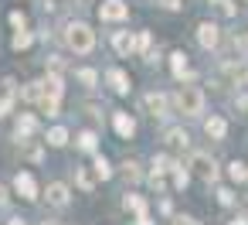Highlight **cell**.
<instances>
[{"mask_svg": "<svg viewBox=\"0 0 248 225\" xmlns=\"http://www.w3.org/2000/svg\"><path fill=\"white\" fill-rule=\"evenodd\" d=\"M65 45L75 52V55H89L95 48V31L89 24H68L65 28Z\"/></svg>", "mask_w": 248, "mask_h": 225, "instance_id": "cell-1", "label": "cell"}, {"mask_svg": "<svg viewBox=\"0 0 248 225\" xmlns=\"http://www.w3.org/2000/svg\"><path fill=\"white\" fill-rule=\"evenodd\" d=\"M177 109H180L184 116H197V113H204V92L194 89V86H184V89L177 92Z\"/></svg>", "mask_w": 248, "mask_h": 225, "instance_id": "cell-2", "label": "cell"}, {"mask_svg": "<svg viewBox=\"0 0 248 225\" xmlns=\"http://www.w3.org/2000/svg\"><path fill=\"white\" fill-rule=\"evenodd\" d=\"M99 17L102 21H123V17H129V7L123 4V0H106V4L99 7Z\"/></svg>", "mask_w": 248, "mask_h": 225, "instance_id": "cell-3", "label": "cell"}, {"mask_svg": "<svg viewBox=\"0 0 248 225\" xmlns=\"http://www.w3.org/2000/svg\"><path fill=\"white\" fill-rule=\"evenodd\" d=\"M14 188H17V194H21L24 201H34V198H38V184H34V177H31L28 171H21V174L14 177Z\"/></svg>", "mask_w": 248, "mask_h": 225, "instance_id": "cell-4", "label": "cell"}, {"mask_svg": "<svg viewBox=\"0 0 248 225\" xmlns=\"http://www.w3.org/2000/svg\"><path fill=\"white\" fill-rule=\"evenodd\" d=\"M217 38H221V35H217V24H201V28H197V41H201L204 48H217Z\"/></svg>", "mask_w": 248, "mask_h": 225, "instance_id": "cell-5", "label": "cell"}, {"mask_svg": "<svg viewBox=\"0 0 248 225\" xmlns=\"http://www.w3.org/2000/svg\"><path fill=\"white\" fill-rule=\"evenodd\" d=\"M194 167H197V174H201V177H207V181H214V177H217L214 160H211V157H204V154H194Z\"/></svg>", "mask_w": 248, "mask_h": 225, "instance_id": "cell-6", "label": "cell"}, {"mask_svg": "<svg viewBox=\"0 0 248 225\" xmlns=\"http://www.w3.org/2000/svg\"><path fill=\"white\" fill-rule=\"evenodd\" d=\"M112 126H116V133H119V137H133V133H136V120H133V116H126V113H116Z\"/></svg>", "mask_w": 248, "mask_h": 225, "instance_id": "cell-7", "label": "cell"}, {"mask_svg": "<svg viewBox=\"0 0 248 225\" xmlns=\"http://www.w3.org/2000/svg\"><path fill=\"white\" fill-rule=\"evenodd\" d=\"M204 133H207V137H214V140H224V133H228V123H224L221 116H211V120L204 123Z\"/></svg>", "mask_w": 248, "mask_h": 225, "instance_id": "cell-8", "label": "cell"}, {"mask_svg": "<svg viewBox=\"0 0 248 225\" xmlns=\"http://www.w3.org/2000/svg\"><path fill=\"white\" fill-rule=\"evenodd\" d=\"M48 201H51L55 208H65V205H68V188H65V184H48Z\"/></svg>", "mask_w": 248, "mask_h": 225, "instance_id": "cell-9", "label": "cell"}, {"mask_svg": "<svg viewBox=\"0 0 248 225\" xmlns=\"http://www.w3.org/2000/svg\"><path fill=\"white\" fill-rule=\"evenodd\" d=\"M11 103H14V82L4 79V82H0V116L11 109Z\"/></svg>", "mask_w": 248, "mask_h": 225, "instance_id": "cell-10", "label": "cell"}, {"mask_svg": "<svg viewBox=\"0 0 248 225\" xmlns=\"http://www.w3.org/2000/svg\"><path fill=\"white\" fill-rule=\"evenodd\" d=\"M109 82H112V89L116 92H129V75L123 72V69H109V75H106Z\"/></svg>", "mask_w": 248, "mask_h": 225, "instance_id": "cell-11", "label": "cell"}, {"mask_svg": "<svg viewBox=\"0 0 248 225\" xmlns=\"http://www.w3.org/2000/svg\"><path fill=\"white\" fill-rule=\"evenodd\" d=\"M21 96H24L28 103H41V99H45V82H28Z\"/></svg>", "mask_w": 248, "mask_h": 225, "instance_id": "cell-12", "label": "cell"}, {"mask_svg": "<svg viewBox=\"0 0 248 225\" xmlns=\"http://www.w3.org/2000/svg\"><path fill=\"white\" fill-rule=\"evenodd\" d=\"M62 89H65V86H62V79H58V75H48V79H45V99H58V96H62Z\"/></svg>", "mask_w": 248, "mask_h": 225, "instance_id": "cell-13", "label": "cell"}, {"mask_svg": "<svg viewBox=\"0 0 248 225\" xmlns=\"http://www.w3.org/2000/svg\"><path fill=\"white\" fill-rule=\"evenodd\" d=\"M133 48H136V41H133L129 35H116V52H119V55H129Z\"/></svg>", "mask_w": 248, "mask_h": 225, "instance_id": "cell-14", "label": "cell"}, {"mask_svg": "<svg viewBox=\"0 0 248 225\" xmlns=\"http://www.w3.org/2000/svg\"><path fill=\"white\" fill-rule=\"evenodd\" d=\"M146 106L153 109V116H160V113L167 109V99H163V96H156V92H150V96H146Z\"/></svg>", "mask_w": 248, "mask_h": 225, "instance_id": "cell-15", "label": "cell"}, {"mask_svg": "<svg viewBox=\"0 0 248 225\" xmlns=\"http://www.w3.org/2000/svg\"><path fill=\"white\" fill-rule=\"evenodd\" d=\"M48 143H51V147H65V143H68V130L55 126V130L48 133Z\"/></svg>", "mask_w": 248, "mask_h": 225, "instance_id": "cell-16", "label": "cell"}, {"mask_svg": "<svg viewBox=\"0 0 248 225\" xmlns=\"http://www.w3.org/2000/svg\"><path fill=\"white\" fill-rule=\"evenodd\" d=\"M173 75H177V79H184V75H187V55H184V52H177V55H173Z\"/></svg>", "mask_w": 248, "mask_h": 225, "instance_id": "cell-17", "label": "cell"}, {"mask_svg": "<svg viewBox=\"0 0 248 225\" xmlns=\"http://www.w3.org/2000/svg\"><path fill=\"white\" fill-rule=\"evenodd\" d=\"M228 174H231V181H245V177H248V164H241V160H234V164L228 167Z\"/></svg>", "mask_w": 248, "mask_h": 225, "instance_id": "cell-18", "label": "cell"}, {"mask_svg": "<svg viewBox=\"0 0 248 225\" xmlns=\"http://www.w3.org/2000/svg\"><path fill=\"white\" fill-rule=\"evenodd\" d=\"M34 126H38V123H34L31 116H21V123H17V137H31Z\"/></svg>", "mask_w": 248, "mask_h": 225, "instance_id": "cell-19", "label": "cell"}, {"mask_svg": "<svg viewBox=\"0 0 248 225\" xmlns=\"http://www.w3.org/2000/svg\"><path fill=\"white\" fill-rule=\"evenodd\" d=\"M92 167H95V174H99L102 181L112 174V167H109V160H106V157H95V164H92Z\"/></svg>", "mask_w": 248, "mask_h": 225, "instance_id": "cell-20", "label": "cell"}, {"mask_svg": "<svg viewBox=\"0 0 248 225\" xmlns=\"http://www.w3.org/2000/svg\"><path fill=\"white\" fill-rule=\"evenodd\" d=\"M31 41H34V38H31L28 31H17V35H14V48H17V52H21V48H31Z\"/></svg>", "mask_w": 248, "mask_h": 225, "instance_id": "cell-21", "label": "cell"}, {"mask_svg": "<svg viewBox=\"0 0 248 225\" xmlns=\"http://www.w3.org/2000/svg\"><path fill=\"white\" fill-rule=\"evenodd\" d=\"M78 184H82L85 191H92V188H95V177H92V174H89V171L82 167V171H78Z\"/></svg>", "mask_w": 248, "mask_h": 225, "instance_id": "cell-22", "label": "cell"}, {"mask_svg": "<svg viewBox=\"0 0 248 225\" xmlns=\"http://www.w3.org/2000/svg\"><path fill=\"white\" fill-rule=\"evenodd\" d=\"M126 208H133L136 215H143V198H136V194H126V201H123Z\"/></svg>", "mask_w": 248, "mask_h": 225, "instance_id": "cell-23", "label": "cell"}, {"mask_svg": "<svg viewBox=\"0 0 248 225\" xmlns=\"http://www.w3.org/2000/svg\"><path fill=\"white\" fill-rule=\"evenodd\" d=\"M78 147L82 150H95V133H82L78 137Z\"/></svg>", "mask_w": 248, "mask_h": 225, "instance_id": "cell-24", "label": "cell"}, {"mask_svg": "<svg viewBox=\"0 0 248 225\" xmlns=\"http://www.w3.org/2000/svg\"><path fill=\"white\" fill-rule=\"evenodd\" d=\"M11 24H14L17 31H24V28H28V17H24L21 11H14V14H11Z\"/></svg>", "mask_w": 248, "mask_h": 225, "instance_id": "cell-25", "label": "cell"}, {"mask_svg": "<svg viewBox=\"0 0 248 225\" xmlns=\"http://www.w3.org/2000/svg\"><path fill=\"white\" fill-rule=\"evenodd\" d=\"M78 79H82V82H85V86H92V82H95V79H99V75H95V72H92V69H82V72H78Z\"/></svg>", "mask_w": 248, "mask_h": 225, "instance_id": "cell-26", "label": "cell"}, {"mask_svg": "<svg viewBox=\"0 0 248 225\" xmlns=\"http://www.w3.org/2000/svg\"><path fill=\"white\" fill-rule=\"evenodd\" d=\"M167 140H170V143H187V133H180V130H170V133H167Z\"/></svg>", "mask_w": 248, "mask_h": 225, "instance_id": "cell-27", "label": "cell"}, {"mask_svg": "<svg viewBox=\"0 0 248 225\" xmlns=\"http://www.w3.org/2000/svg\"><path fill=\"white\" fill-rule=\"evenodd\" d=\"M126 177H129V181H136V177H140V171H136V164H133V160L126 164Z\"/></svg>", "mask_w": 248, "mask_h": 225, "instance_id": "cell-28", "label": "cell"}, {"mask_svg": "<svg viewBox=\"0 0 248 225\" xmlns=\"http://www.w3.org/2000/svg\"><path fill=\"white\" fill-rule=\"evenodd\" d=\"M173 184L184 188V184H187V171H177V174H173Z\"/></svg>", "mask_w": 248, "mask_h": 225, "instance_id": "cell-29", "label": "cell"}, {"mask_svg": "<svg viewBox=\"0 0 248 225\" xmlns=\"http://www.w3.org/2000/svg\"><path fill=\"white\" fill-rule=\"evenodd\" d=\"M136 48H140V52H146V48H150V35H140V41H136Z\"/></svg>", "mask_w": 248, "mask_h": 225, "instance_id": "cell-30", "label": "cell"}, {"mask_svg": "<svg viewBox=\"0 0 248 225\" xmlns=\"http://www.w3.org/2000/svg\"><path fill=\"white\" fill-rule=\"evenodd\" d=\"M173 225H197V222H194L190 215H177V222H173Z\"/></svg>", "mask_w": 248, "mask_h": 225, "instance_id": "cell-31", "label": "cell"}, {"mask_svg": "<svg viewBox=\"0 0 248 225\" xmlns=\"http://www.w3.org/2000/svg\"><path fill=\"white\" fill-rule=\"evenodd\" d=\"M163 7H170V11H177V7H180V0H163Z\"/></svg>", "mask_w": 248, "mask_h": 225, "instance_id": "cell-32", "label": "cell"}, {"mask_svg": "<svg viewBox=\"0 0 248 225\" xmlns=\"http://www.w3.org/2000/svg\"><path fill=\"white\" fill-rule=\"evenodd\" d=\"M4 201H7V191H4V188H0V205H4Z\"/></svg>", "mask_w": 248, "mask_h": 225, "instance_id": "cell-33", "label": "cell"}, {"mask_svg": "<svg viewBox=\"0 0 248 225\" xmlns=\"http://www.w3.org/2000/svg\"><path fill=\"white\" fill-rule=\"evenodd\" d=\"M231 225H245V218H234V222H231Z\"/></svg>", "mask_w": 248, "mask_h": 225, "instance_id": "cell-34", "label": "cell"}, {"mask_svg": "<svg viewBox=\"0 0 248 225\" xmlns=\"http://www.w3.org/2000/svg\"><path fill=\"white\" fill-rule=\"evenodd\" d=\"M11 225H24V222H21V218H11Z\"/></svg>", "mask_w": 248, "mask_h": 225, "instance_id": "cell-35", "label": "cell"}]
</instances>
